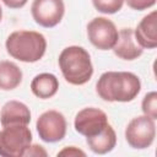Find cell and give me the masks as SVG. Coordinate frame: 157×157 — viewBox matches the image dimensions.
Segmentation results:
<instances>
[{"label": "cell", "instance_id": "6da1fadb", "mask_svg": "<svg viewBox=\"0 0 157 157\" xmlns=\"http://www.w3.org/2000/svg\"><path fill=\"white\" fill-rule=\"evenodd\" d=\"M140 91L139 76L129 71H105L96 83L97 94L105 102H131Z\"/></svg>", "mask_w": 157, "mask_h": 157}, {"label": "cell", "instance_id": "7a4b0ae2", "mask_svg": "<svg viewBox=\"0 0 157 157\" xmlns=\"http://www.w3.org/2000/svg\"><path fill=\"white\" fill-rule=\"evenodd\" d=\"M59 67L66 82L74 86L87 83L93 75V65L88 52L78 45H70L59 54Z\"/></svg>", "mask_w": 157, "mask_h": 157}, {"label": "cell", "instance_id": "3957f363", "mask_svg": "<svg viewBox=\"0 0 157 157\" xmlns=\"http://www.w3.org/2000/svg\"><path fill=\"white\" fill-rule=\"evenodd\" d=\"M5 47L7 54L13 59L22 63H36L45 54L47 39L39 32L20 29L7 37Z\"/></svg>", "mask_w": 157, "mask_h": 157}, {"label": "cell", "instance_id": "277c9868", "mask_svg": "<svg viewBox=\"0 0 157 157\" xmlns=\"http://www.w3.org/2000/svg\"><path fill=\"white\" fill-rule=\"evenodd\" d=\"M32 144V132L27 125H10L0 130V156L22 157Z\"/></svg>", "mask_w": 157, "mask_h": 157}, {"label": "cell", "instance_id": "5b68a950", "mask_svg": "<svg viewBox=\"0 0 157 157\" xmlns=\"http://www.w3.org/2000/svg\"><path fill=\"white\" fill-rule=\"evenodd\" d=\"M156 137L155 119L147 115H139L130 120L125 129L126 142L136 150H144L150 147Z\"/></svg>", "mask_w": 157, "mask_h": 157}, {"label": "cell", "instance_id": "8992f818", "mask_svg": "<svg viewBox=\"0 0 157 157\" xmlns=\"http://www.w3.org/2000/svg\"><path fill=\"white\" fill-rule=\"evenodd\" d=\"M87 37L93 47L99 50H109L118 39V29L107 17H94L87 25Z\"/></svg>", "mask_w": 157, "mask_h": 157}, {"label": "cell", "instance_id": "52a82bcc", "mask_svg": "<svg viewBox=\"0 0 157 157\" xmlns=\"http://www.w3.org/2000/svg\"><path fill=\"white\" fill-rule=\"evenodd\" d=\"M37 132L44 142H58L61 141L66 135V119L63 113L58 110H47L42 113L36 123Z\"/></svg>", "mask_w": 157, "mask_h": 157}, {"label": "cell", "instance_id": "ba28073f", "mask_svg": "<svg viewBox=\"0 0 157 157\" xmlns=\"http://www.w3.org/2000/svg\"><path fill=\"white\" fill-rule=\"evenodd\" d=\"M31 13L36 23L44 28H53L61 22L65 4L63 0H33Z\"/></svg>", "mask_w": 157, "mask_h": 157}, {"label": "cell", "instance_id": "9c48e42d", "mask_svg": "<svg viewBox=\"0 0 157 157\" xmlns=\"http://www.w3.org/2000/svg\"><path fill=\"white\" fill-rule=\"evenodd\" d=\"M108 117L107 114L94 107H87L77 112L75 120H74V126L75 130L86 137L94 136L99 134L107 125H108Z\"/></svg>", "mask_w": 157, "mask_h": 157}, {"label": "cell", "instance_id": "30bf717a", "mask_svg": "<svg viewBox=\"0 0 157 157\" xmlns=\"http://www.w3.org/2000/svg\"><path fill=\"white\" fill-rule=\"evenodd\" d=\"M112 49L114 54L123 60H135L144 53V48L136 42L134 29L130 27L121 28L118 32V39Z\"/></svg>", "mask_w": 157, "mask_h": 157}, {"label": "cell", "instance_id": "8fae6325", "mask_svg": "<svg viewBox=\"0 0 157 157\" xmlns=\"http://www.w3.org/2000/svg\"><path fill=\"white\" fill-rule=\"evenodd\" d=\"M31 121L29 108L20 101L6 102L0 112V123L4 126L10 125H28Z\"/></svg>", "mask_w": 157, "mask_h": 157}, {"label": "cell", "instance_id": "7c38bea8", "mask_svg": "<svg viewBox=\"0 0 157 157\" xmlns=\"http://www.w3.org/2000/svg\"><path fill=\"white\" fill-rule=\"evenodd\" d=\"M157 12L152 11L144 16L134 29V36L136 42L141 48L153 49L157 47V29H156Z\"/></svg>", "mask_w": 157, "mask_h": 157}, {"label": "cell", "instance_id": "4fadbf2b", "mask_svg": "<svg viewBox=\"0 0 157 157\" xmlns=\"http://www.w3.org/2000/svg\"><path fill=\"white\" fill-rule=\"evenodd\" d=\"M59 90V81L55 75L50 72H42L33 77L31 82V91L32 93L40 98L48 99L56 94Z\"/></svg>", "mask_w": 157, "mask_h": 157}, {"label": "cell", "instance_id": "5bb4252c", "mask_svg": "<svg viewBox=\"0 0 157 157\" xmlns=\"http://www.w3.org/2000/svg\"><path fill=\"white\" fill-rule=\"evenodd\" d=\"M86 144L90 150L97 155H105L110 152L117 145V134L110 124H108L99 134L86 137Z\"/></svg>", "mask_w": 157, "mask_h": 157}, {"label": "cell", "instance_id": "9a60e30c", "mask_svg": "<svg viewBox=\"0 0 157 157\" xmlns=\"http://www.w3.org/2000/svg\"><path fill=\"white\" fill-rule=\"evenodd\" d=\"M22 70L12 61H0V90L12 91L22 82Z\"/></svg>", "mask_w": 157, "mask_h": 157}, {"label": "cell", "instance_id": "2e32d148", "mask_svg": "<svg viewBox=\"0 0 157 157\" xmlns=\"http://www.w3.org/2000/svg\"><path fill=\"white\" fill-rule=\"evenodd\" d=\"M94 9L102 13L112 15L121 10L124 0H92Z\"/></svg>", "mask_w": 157, "mask_h": 157}, {"label": "cell", "instance_id": "e0dca14e", "mask_svg": "<svg viewBox=\"0 0 157 157\" xmlns=\"http://www.w3.org/2000/svg\"><path fill=\"white\" fill-rule=\"evenodd\" d=\"M141 109L145 115L155 120L157 119V92L152 91L145 94L141 103Z\"/></svg>", "mask_w": 157, "mask_h": 157}, {"label": "cell", "instance_id": "ac0fdd59", "mask_svg": "<svg viewBox=\"0 0 157 157\" xmlns=\"http://www.w3.org/2000/svg\"><path fill=\"white\" fill-rule=\"evenodd\" d=\"M124 2H126V5L132 10L142 11L152 7L156 4V0H124Z\"/></svg>", "mask_w": 157, "mask_h": 157}, {"label": "cell", "instance_id": "d6986e66", "mask_svg": "<svg viewBox=\"0 0 157 157\" xmlns=\"http://www.w3.org/2000/svg\"><path fill=\"white\" fill-rule=\"evenodd\" d=\"M58 156L76 157V156H86V153H85L82 150H80V148H77V147H75V146H69V147H65V148H63L61 151H59V152H58Z\"/></svg>", "mask_w": 157, "mask_h": 157}, {"label": "cell", "instance_id": "ffe728a7", "mask_svg": "<svg viewBox=\"0 0 157 157\" xmlns=\"http://www.w3.org/2000/svg\"><path fill=\"white\" fill-rule=\"evenodd\" d=\"M47 156V152L42 148V146H39V145H31V147L27 150V152H26V155L25 156Z\"/></svg>", "mask_w": 157, "mask_h": 157}, {"label": "cell", "instance_id": "44dd1931", "mask_svg": "<svg viewBox=\"0 0 157 157\" xmlns=\"http://www.w3.org/2000/svg\"><path fill=\"white\" fill-rule=\"evenodd\" d=\"M10 9H21L23 7L28 0H1Z\"/></svg>", "mask_w": 157, "mask_h": 157}, {"label": "cell", "instance_id": "7402d4cb", "mask_svg": "<svg viewBox=\"0 0 157 157\" xmlns=\"http://www.w3.org/2000/svg\"><path fill=\"white\" fill-rule=\"evenodd\" d=\"M1 20H2V9L0 6V22H1Z\"/></svg>", "mask_w": 157, "mask_h": 157}]
</instances>
